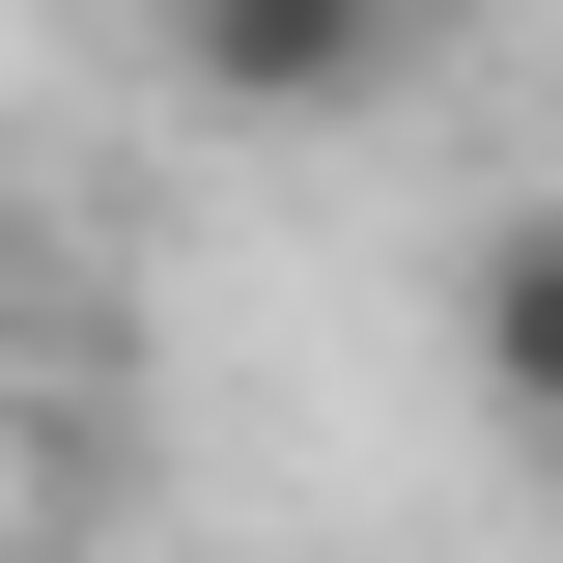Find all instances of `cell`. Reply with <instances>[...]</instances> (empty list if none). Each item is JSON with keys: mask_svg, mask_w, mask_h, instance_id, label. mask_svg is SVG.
Segmentation results:
<instances>
[{"mask_svg": "<svg viewBox=\"0 0 563 563\" xmlns=\"http://www.w3.org/2000/svg\"><path fill=\"white\" fill-rule=\"evenodd\" d=\"M451 366H479V422H536L563 451V198L479 225V282H451Z\"/></svg>", "mask_w": 563, "mask_h": 563, "instance_id": "2", "label": "cell"}, {"mask_svg": "<svg viewBox=\"0 0 563 563\" xmlns=\"http://www.w3.org/2000/svg\"><path fill=\"white\" fill-rule=\"evenodd\" d=\"M395 57H422V0H169V85H198V113H254V141L366 113Z\"/></svg>", "mask_w": 563, "mask_h": 563, "instance_id": "1", "label": "cell"}]
</instances>
